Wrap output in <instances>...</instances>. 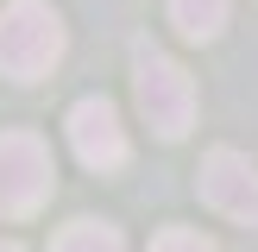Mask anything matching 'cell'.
Segmentation results:
<instances>
[{
  "instance_id": "cell-4",
  "label": "cell",
  "mask_w": 258,
  "mask_h": 252,
  "mask_svg": "<svg viewBox=\"0 0 258 252\" xmlns=\"http://www.w3.org/2000/svg\"><path fill=\"white\" fill-rule=\"evenodd\" d=\"M202 202L214 214H227V221L258 227V164L233 145H214L202 158Z\"/></svg>"
},
{
  "instance_id": "cell-6",
  "label": "cell",
  "mask_w": 258,
  "mask_h": 252,
  "mask_svg": "<svg viewBox=\"0 0 258 252\" xmlns=\"http://www.w3.org/2000/svg\"><path fill=\"white\" fill-rule=\"evenodd\" d=\"M170 25L183 38H196V44H208L227 25V0H170Z\"/></svg>"
},
{
  "instance_id": "cell-1",
  "label": "cell",
  "mask_w": 258,
  "mask_h": 252,
  "mask_svg": "<svg viewBox=\"0 0 258 252\" xmlns=\"http://www.w3.org/2000/svg\"><path fill=\"white\" fill-rule=\"evenodd\" d=\"M133 95H139V113L151 120L158 139H183L196 126V82L176 57H164L151 38L133 44Z\"/></svg>"
},
{
  "instance_id": "cell-2",
  "label": "cell",
  "mask_w": 258,
  "mask_h": 252,
  "mask_svg": "<svg viewBox=\"0 0 258 252\" xmlns=\"http://www.w3.org/2000/svg\"><path fill=\"white\" fill-rule=\"evenodd\" d=\"M63 19L44 7V0H13L0 13V70L13 82H38L63 63Z\"/></svg>"
},
{
  "instance_id": "cell-8",
  "label": "cell",
  "mask_w": 258,
  "mask_h": 252,
  "mask_svg": "<svg viewBox=\"0 0 258 252\" xmlns=\"http://www.w3.org/2000/svg\"><path fill=\"white\" fill-rule=\"evenodd\" d=\"M151 252H214V246L196 233V227H164V233L151 239Z\"/></svg>"
},
{
  "instance_id": "cell-9",
  "label": "cell",
  "mask_w": 258,
  "mask_h": 252,
  "mask_svg": "<svg viewBox=\"0 0 258 252\" xmlns=\"http://www.w3.org/2000/svg\"><path fill=\"white\" fill-rule=\"evenodd\" d=\"M0 252H19V246H13V239H0Z\"/></svg>"
},
{
  "instance_id": "cell-5",
  "label": "cell",
  "mask_w": 258,
  "mask_h": 252,
  "mask_svg": "<svg viewBox=\"0 0 258 252\" xmlns=\"http://www.w3.org/2000/svg\"><path fill=\"white\" fill-rule=\"evenodd\" d=\"M70 145L88 170H120L126 164V133H120V113H113L107 95H82L70 107Z\"/></svg>"
},
{
  "instance_id": "cell-3",
  "label": "cell",
  "mask_w": 258,
  "mask_h": 252,
  "mask_svg": "<svg viewBox=\"0 0 258 252\" xmlns=\"http://www.w3.org/2000/svg\"><path fill=\"white\" fill-rule=\"evenodd\" d=\"M57 183L50 170V145L38 133H0V221H19L38 214Z\"/></svg>"
},
{
  "instance_id": "cell-7",
  "label": "cell",
  "mask_w": 258,
  "mask_h": 252,
  "mask_svg": "<svg viewBox=\"0 0 258 252\" xmlns=\"http://www.w3.org/2000/svg\"><path fill=\"white\" fill-rule=\"evenodd\" d=\"M50 252H126V239H120V227H107V221H70L50 239Z\"/></svg>"
}]
</instances>
